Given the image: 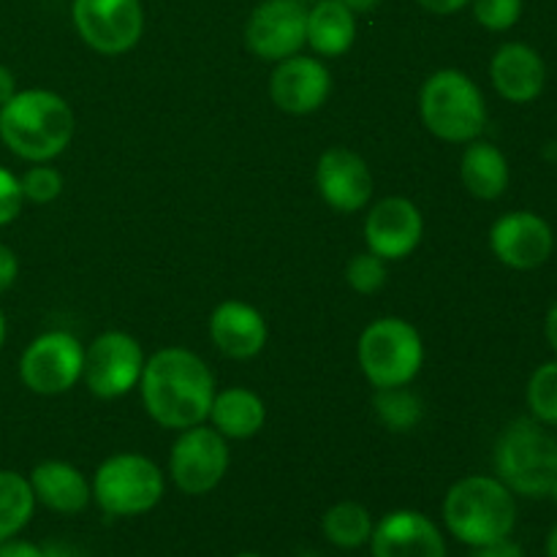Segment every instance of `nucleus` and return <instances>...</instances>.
<instances>
[{"instance_id": "obj_1", "label": "nucleus", "mask_w": 557, "mask_h": 557, "mask_svg": "<svg viewBox=\"0 0 557 557\" xmlns=\"http://www.w3.org/2000/svg\"><path fill=\"white\" fill-rule=\"evenodd\" d=\"M145 411L166 430L205 424L215 397V375L199 354L188 348H161L145 362L139 381Z\"/></svg>"}, {"instance_id": "obj_2", "label": "nucleus", "mask_w": 557, "mask_h": 557, "mask_svg": "<svg viewBox=\"0 0 557 557\" xmlns=\"http://www.w3.org/2000/svg\"><path fill=\"white\" fill-rule=\"evenodd\" d=\"M74 112L52 90H16L0 107V141L27 163H49L74 139Z\"/></svg>"}, {"instance_id": "obj_3", "label": "nucleus", "mask_w": 557, "mask_h": 557, "mask_svg": "<svg viewBox=\"0 0 557 557\" xmlns=\"http://www.w3.org/2000/svg\"><path fill=\"white\" fill-rule=\"evenodd\" d=\"M441 517L451 539L476 549L515 533L517 495L498 476H466L449 487Z\"/></svg>"}, {"instance_id": "obj_4", "label": "nucleus", "mask_w": 557, "mask_h": 557, "mask_svg": "<svg viewBox=\"0 0 557 557\" xmlns=\"http://www.w3.org/2000/svg\"><path fill=\"white\" fill-rule=\"evenodd\" d=\"M495 476L515 495L531 500L553 498L557 487V438L533 417L515 419L493 446Z\"/></svg>"}, {"instance_id": "obj_5", "label": "nucleus", "mask_w": 557, "mask_h": 557, "mask_svg": "<svg viewBox=\"0 0 557 557\" xmlns=\"http://www.w3.org/2000/svg\"><path fill=\"white\" fill-rule=\"evenodd\" d=\"M419 114L424 128L451 145L479 139L487 125V101L476 82L457 69H441L419 90Z\"/></svg>"}, {"instance_id": "obj_6", "label": "nucleus", "mask_w": 557, "mask_h": 557, "mask_svg": "<svg viewBox=\"0 0 557 557\" xmlns=\"http://www.w3.org/2000/svg\"><path fill=\"white\" fill-rule=\"evenodd\" d=\"M357 359L375 389L408 386L424 364L422 335L411 321L384 315L364 326L357 343Z\"/></svg>"}, {"instance_id": "obj_7", "label": "nucleus", "mask_w": 557, "mask_h": 557, "mask_svg": "<svg viewBox=\"0 0 557 557\" xmlns=\"http://www.w3.org/2000/svg\"><path fill=\"white\" fill-rule=\"evenodd\" d=\"M92 500L109 517H141L161 504L166 476L145 455L120 451L107 457L92 473Z\"/></svg>"}, {"instance_id": "obj_8", "label": "nucleus", "mask_w": 557, "mask_h": 557, "mask_svg": "<svg viewBox=\"0 0 557 557\" xmlns=\"http://www.w3.org/2000/svg\"><path fill=\"white\" fill-rule=\"evenodd\" d=\"M85 370V348L71 332L54 330L33 337L20 359V379L33 395L54 397L74 389Z\"/></svg>"}, {"instance_id": "obj_9", "label": "nucleus", "mask_w": 557, "mask_h": 557, "mask_svg": "<svg viewBox=\"0 0 557 557\" xmlns=\"http://www.w3.org/2000/svg\"><path fill=\"white\" fill-rule=\"evenodd\" d=\"M232 462L226 438L215 428L180 430V438L174 441L169 451V476L174 487L185 495H207L223 482Z\"/></svg>"}, {"instance_id": "obj_10", "label": "nucleus", "mask_w": 557, "mask_h": 557, "mask_svg": "<svg viewBox=\"0 0 557 557\" xmlns=\"http://www.w3.org/2000/svg\"><path fill=\"white\" fill-rule=\"evenodd\" d=\"M71 22L98 54H125L145 33L141 0H74Z\"/></svg>"}, {"instance_id": "obj_11", "label": "nucleus", "mask_w": 557, "mask_h": 557, "mask_svg": "<svg viewBox=\"0 0 557 557\" xmlns=\"http://www.w3.org/2000/svg\"><path fill=\"white\" fill-rule=\"evenodd\" d=\"M145 351L125 332H103L85 348L82 381L101 400H117L136 389L145 373Z\"/></svg>"}, {"instance_id": "obj_12", "label": "nucleus", "mask_w": 557, "mask_h": 557, "mask_svg": "<svg viewBox=\"0 0 557 557\" xmlns=\"http://www.w3.org/2000/svg\"><path fill=\"white\" fill-rule=\"evenodd\" d=\"M308 41V5L302 0H261L245 22V47L267 63L294 58Z\"/></svg>"}, {"instance_id": "obj_13", "label": "nucleus", "mask_w": 557, "mask_h": 557, "mask_svg": "<svg viewBox=\"0 0 557 557\" xmlns=\"http://www.w3.org/2000/svg\"><path fill=\"white\" fill-rule=\"evenodd\" d=\"M490 250L509 270L531 272L553 259L555 232L539 212H506L490 228Z\"/></svg>"}, {"instance_id": "obj_14", "label": "nucleus", "mask_w": 557, "mask_h": 557, "mask_svg": "<svg viewBox=\"0 0 557 557\" xmlns=\"http://www.w3.org/2000/svg\"><path fill=\"white\" fill-rule=\"evenodd\" d=\"M424 234L422 210L406 196H386L364 218V243L370 253L389 261H403L419 248Z\"/></svg>"}, {"instance_id": "obj_15", "label": "nucleus", "mask_w": 557, "mask_h": 557, "mask_svg": "<svg viewBox=\"0 0 557 557\" xmlns=\"http://www.w3.org/2000/svg\"><path fill=\"white\" fill-rule=\"evenodd\" d=\"M315 188L321 199L343 215L364 210L373 196V174L368 161L348 147H330L315 166Z\"/></svg>"}, {"instance_id": "obj_16", "label": "nucleus", "mask_w": 557, "mask_h": 557, "mask_svg": "<svg viewBox=\"0 0 557 557\" xmlns=\"http://www.w3.org/2000/svg\"><path fill=\"white\" fill-rule=\"evenodd\" d=\"M373 557H449L446 536L428 515L397 509L381 517L370 536Z\"/></svg>"}, {"instance_id": "obj_17", "label": "nucleus", "mask_w": 557, "mask_h": 557, "mask_svg": "<svg viewBox=\"0 0 557 557\" xmlns=\"http://www.w3.org/2000/svg\"><path fill=\"white\" fill-rule=\"evenodd\" d=\"M332 90V74L321 60L308 54L275 63L270 76V98L281 112L313 114L326 103Z\"/></svg>"}, {"instance_id": "obj_18", "label": "nucleus", "mask_w": 557, "mask_h": 557, "mask_svg": "<svg viewBox=\"0 0 557 557\" xmlns=\"http://www.w3.org/2000/svg\"><path fill=\"white\" fill-rule=\"evenodd\" d=\"M490 82L509 103H533L547 87V63L522 41H506L490 60Z\"/></svg>"}, {"instance_id": "obj_19", "label": "nucleus", "mask_w": 557, "mask_h": 557, "mask_svg": "<svg viewBox=\"0 0 557 557\" xmlns=\"http://www.w3.org/2000/svg\"><path fill=\"white\" fill-rule=\"evenodd\" d=\"M267 321L253 305L243 299H226L210 315V337L218 351L228 359H253L267 346Z\"/></svg>"}, {"instance_id": "obj_20", "label": "nucleus", "mask_w": 557, "mask_h": 557, "mask_svg": "<svg viewBox=\"0 0 557 557\" xmlns=\"http://www.w3.org/2000/svg\"><path fill=\"white\" fill-rule=\"evenodd\" d=\"M27 482H30L33 495H36V504L54 511V515H82L92 500V487L85 473L63 460L38 462L30 476H27Z\"/></svg>"}, {"instance_id": "obj_21", "label": "nucleus", "mask_w": 557, "mask_h": 557, "mask_svg": "<svg viewBox=\"0 0 557 557\" xmlns=\"http://www.w3.org/2000/svg\"><path fill=\"white\" fill-rule=\"evenodd\" d=\"M460 177L468 194L482 201H495L511 183L509 158L493 141L473 139L468 141L460 158Z\"/></svg>"}, {"instance_id": "obj_22", "label": "nucleus", "mask_w": 557, "mask_h": 557, "mask_svg": "<svg viewBox=\"0 0 557 557\" xmlns=\"http://www.w3.org/2000/svg\"><path fill=\"white\" fill-rule=\"evenodd\" d=\"M207 419L226 441H248L264 428L267 408L253 389L232 386V389L215 392Z\"/></svg>"}, {"instance_id": "obj_23", "label": "nucleus", "mask_w": 557, "mask_h": 557, "mask_svg": "<svg viewBox=\"0 0 557 557\" xmlns=\"http://www.w3.org/2000/svg\"><path fill=\"white\" fill-rule=\"evenodd\" d=\"M357 41V14L341 0H313L308 9V47L321 58H341Z\"/></svg>"}, {"instance_id": "obj_24", "label": "nucleus", "mask_w": 557, "mask_h": 557, "mask_svg": "<svg viewBox=\"0 0 557 557\" xmlns=\"http://www.w3.org/2000/svg\"><path fill=\"white\" fill-rule=\"evenodd\" d=\"M373 528V517L357 500H341V504L330 506L326 515L321 517V533H324L326 542L337 549H346V553L370 544Z\"/></svg>"}, {"instance_id": "obj_25", "label": "nucleus", "mask_w": 557, "mask_h": 557, "mask_svg": "<svg viewBox=\"0 0 557 557\" xmlns=\"http://www.w3.org/2000/svg\"><path fill=\"white\" fill-rule=\"evenodd\" d=\"M36 506L27 476L0 468V544L25 531L36 515Z\"/></svg>"}, {"instance_id": "obj_26", "label": "nucleus", "mask_w": 557, "mask_h": 557, "mask_svg": "<svg viewBox=\"0 0 557 557\" xmlns=\"http://www.w3.org/2000/svg\"><path fill=\"white\" fill-rule=\"evenodd\" d=\"M375 417L392 433H411L424 417V406L413 392L406 386H395V389H375Z\"/></svg>"}, {"instance_id": "obj_27", "label": "nucleus", "mask_w": 557, "mask_h": 557, "mask_svg": "<svg viewBox=\"0 0 557 557\" xmlns=\"http://www.w3.org/2000/svg\"><path fill=\"white\" fill-rule=\"evenodd\" d=\"M528 411L544 428H557V359L539 364L528 379Z\"/></svg>"}, {"instance_id": "obj_28", "label": "nucleus", "mask_w": 557, "mask_h": 557, "mask_svg": "<svg viewBox=\"0 0 557 557\" xmlns=\"http://www.w3.org/2000/svg\"><path fill=\"white\" fill-rule=\"evenodd\" d=\"M22 196L33 205H49L63 194V174L52 163H33L20 177Z\"/></svg>"}, {"instance_id": "obj_29", "label": "nucleus", "mask_w": 557, "mask_h": 557, "mask_svg": "<svg viewBox=\"0 0 557 557\" xmlns=\"http://www.w3.org/2000/svg\"><path fill=\"white\" fill-rule=\"evenodd\" d=\"M473 20L490 33H506L522 20L525 0H471Z\"/></svg>"}, {"instance_id": "obj_30", "label": "nucleus", "mask_w": 557, "mask_h": 557, "mask_svg": "<svg viewBox=\"0 0 557 557\" xmlns=\"http://www.w3.org/2000/svg\"><path fill=\"white\" fill-rule=\"evenodd\" d=\"M348 286L357 294H375L386 286V261L375 253H357L346 267Z\"/></svg>"}, {"instance_id": "obj_31", "label": "nucleus", "mask_w": 557, "mask_h": 557, "mask_svg": "<svg viewBox=\"0 0 557 557\" xmlns=\"http://www.w3.org/2000/svg\"><path fill=\"white\" fill-rule=\"evenodd\" d=\"M22 205H25V196H22L20 177L11 169L0 166V228L20 218Z\"/></svg>"}, {"instance_id": "obj_32", "label": "nucleus", "mask_w": 557, "mask_h": 557, "mask_svg": "<svg viewBox=\"0 0 557 557\" xmlns=\"http://www.w3.org/2000/svg\"><path fill=\"white\" fill-rule=\"evenodd\" d=\"M16 275H20V259H16V253L9 245L0 243V294H5L14 286Z\"/></svg>"}, {"instance_id": "obj_33", "label": "nucleus", "mask_w": 557, "mask_h": 557, "mask_svg": "<svg viewBox=\"0 0 557 557\" xmlns=\"http://www.w3.org/2000/svg\"><path fill=\"white\" fill-rule=\"evenodd\" d=\"M468 557H525L522 547L509 539H500L495 544H484V547H476Z\"/></svg>"}, {"instance_id": "obj_34", "label": "nucleus", "mask_w": 557, "mask_h": 557, "mask_svg": "<svg viewBox=\"0 0 557 557\" xmlns=\"http://www.w3.org/2000/svg\"><path fill=\"white\" fill-rule=\"evenodd\" d=\"M0 557H44V544H33L14 536L0 544Z\"/></svg>"}, {"instance_id": "obj_35", "label": "nucleus", "mask_w": 557, "mask_h": 557, "mask_svg": "<svg viewBox=\"0 0 557 557\" xmlns=\"http://www.w3.org/2000/svg\"><path fill=\"white\" fill-rule=\"evenodd\" d=\"M417 3L435 16H451L457 14V11L468 9L471 0H417Z\"/></svg>"}, {"instance_id": "obj_36", "label": "nucleus", "mask_w": 557, "mask_h": 557, "mask_svg": "<svg viewBox=\"0 0 557 557\" xmlns=\"http://www.w3.org/2000/svg\"><path fill=\"white\" fill-rule=\"evenodd\" d=\"M44 557H87V553L71 542H47L44 544Z\"/></svg>"}, {"instance_id": "obj_37", "label": "nucleus", "mask_w": 557, "mask_h": 557, "mask_svg": "<svg viewBox=\"0 0 557 557\" xmlns=\"http://www.w3.org/2000/svg\"><path fill=\"white\" fill-rule=\"evenodd\" d=\"M14 92H16L14 74H11V69L0 65V107L11 101V98H14Z\"/></svg>"}, {"instance_id": "obj_38", "label": "nucleus", "mask_w": 557, "mask_h": 557, "mask_svg": "<svg viewBox=\"0 0 557 557\" xmlns=\"http://www.w3.org/2000/svg\"><path fill=\"white\" fill-rule=\"evenodd\" d=\"M544 335H547L549 348H553L555 359H557V299H555L553 305H549L547 319H544Z\"/></svg>"}, {"instance_id": "obj_39", "label": "nucleus", "mask_w": 557, "mask_h": 557, "mask_svg": "<svg viewBox=\"0 0 557 557\" xmlns=\"http://www.w3.org/2000/svg\"><path fill=\"white\" fill-rule=\"evenodd\" d=\"M343 5H346L351 14H370V11H375L381 5V0H341Z\"/></svg>"}, {"instance_id": "obj_40", "label": "nucleus", "mask_w": 557, "mask_h": 557, "mask_svg": "<svg viewBox=\"0 0 557 557\" xmlns=\"http://www.w3.org/2000/svg\"><path fill=\"white\" fill-rule=\"evenodd\" d=\"M544 555L547 557H557V522L549 528L547 533V544H544Z\"/></svg>"}, {"instance_id": "obj_41", "label": "nucleus", "mask_w": 557, "mask_h": 557, "mask_svg": "<svg viewBox=\"0 0 557 557\" xmlns=\"http://www.w3.org/2000/svg\"><path fill=\"white\" fill-rule=\"evenodd\" d=\"M5 335H9V324H5V315H3V310H0V348H3Z\"/></svg>"}, {"instance_id": "obj_42", "label": "nucleus", "mask_w": 557, "mask_h": 557, "mask_svg": "<svg viewBox=\"0 0 557 557\" xmlns=\"http://www.w3.org/2000/svg\"><path fill=\"white\" fill-rule=\"evenodd\" d=\"M234 557H261L259 553H239V555H234Z\"/></svg>"}, {"instance_id": "obj_43", "label": "nucleus", "mask_w": 557, "mask_h": 557, "mask_svg": "<svg viewBox=\"0 0 557 557\" xmlns=\"http://www.w3.org/2000/svg\"><path fill=\"white\" fill-rule=\"evenodd\" d=\"M553 500L557 504V487H555V493H553Z\"/></svg>"}, {"instance_id": "obj_44", "label": "nucleus", "mask_w": 557, "mask_h": 557, "mask_svg": "<svg viewBox=\"0 0 557 557\" xmlns=\"http://www.w3.org/2000/svg\"><path fill=\"white\" fill-rule=\"evenodd\" d=\"M302 3H313V0H302Z\"/></svg>"}]
</instances>
